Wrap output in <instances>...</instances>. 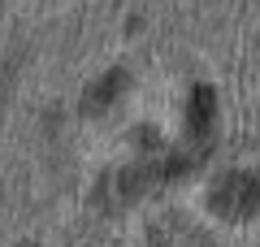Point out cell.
<instances>
[{"instance_id":"1","label":"cell","mask_w":260,"mask_h":247,"mask_svg":"<svg viewBox=\"0 0 260 247\" xmlns=\"http://www.w3.org/2000/svg\"><path fill=\"white\" fill-rule=\"evenodd\" d=\"M213 208L221 212V217H230V221L251 217V212L260 208V174H225V178H217Z\"/></svg>"},{"instance_id":"2","label":"cell","mask_w":260,"mask_h":247,"mask_svg":"<svg viewBox=\"0 0 260 247\" xmlns=\"http://www.w3.org/2000/svg\"><path fill=\"white\" fill-rule=\"evenodd\" d=\"M121 82H126V74H109V82H104V87H95V91L91 96H87V109H104V104H109L113 100V96H117L121 91Z\"/></svg>"}]
</instances>
